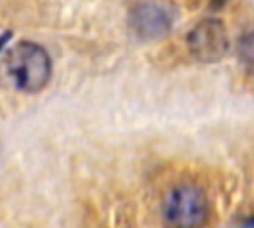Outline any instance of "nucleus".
Segmentation results:
<instances>
[{
	"label": "nucleus",
	"mask_w": 254,
	"mask_h": 228,
	"mask_svg": "<svg viewBox=\"0 0 254 228\" xmlns=\"http://www.w3.org/2000/svg\"><path fill=\"white\" fill-rule=\"evenodd\" d=\"M6 69L16 87L28 93H36L46 87L52 73V61L40 44L20 42L8 52Z\"/></svg>",
	"instance_id": "nucleus-1"
},
{
	"label": "nucleus",
	"mask_w": 254,
	"mask_h": 228,
	"mask_svg": "<svg viewBox=\"0 0 254 228\" xmlns=\"http://www.w3.org/2000/svg\"><path fill=\"white\" fill-rule=\"evenodd\" d=\"M208 196L196 184L175 186L163 202V220L167 228H202L208 220Z\"/></svg>",
	"instance_id": "nucleus-2"
},
{
	"label": "nucleus",
	"mask_w": 254,
	"mask_h": 228,
	"mask_svg": "<svg viewBox=\"0 0 254 228\" xmlns=\"http://www.w3.org/2000/svg\"><path fill=\"white\" fill-rule=\"evenodd\" d=\"M175 20V12L167 2L161 0H139L131 10V28L145 40L165 36Z\"/></svg>",
	"instance_id": "nucleus-3"
},
{
	"label": "nucleus",
	"mask_w": 254,
	"mask_h": 228,
	"mask_svg": "<svg viewBox=\"0 0 254 228\" xmlns=\"http://www.w3.org/2000/svg\"><path fill=\"white\" fill-rule=\"evenodd\" d=\"M189 48L200 61H218L228 52V36L220 20H204L189 34Z\"/></svg>",
	"instance_id": "nucleus-4"
}]
</instances>
